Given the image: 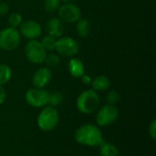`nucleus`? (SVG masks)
<instances>
[{"instance_id": "f257e3e1", "label": "nucleus", "mask_w": 156, "mask_h": 156, "mask_svg": "<svg viewBox=\"0 0 156 156\" xmlns=\"http://www.w3.org/2000/svg\"><path fill=\"white\" fill-rule=\"evenodd\" d=\"M75 140L78 144L90 147H99L103 143L101 131L93 124H84L75 133Z\"/></svg>"}, {"instance_id": "f03ea898", "label": "nucleus", "mask_w": 156, "mask_h": 156, "mask_svg": "<svg viewBox=\"0 0 156 156\" xmlns=\"http://www.w3.org/2000/svg\"><path fill=\"white\" fill-rule=\"evenodd\" d=\"M76 106L83 114H90L96 112L100 106V96L93 90H83L77 98Z\"/></svg>"}, {"instance_id": "7ed1b4c3", "label": "nucleus", "mask_w": 156, "mask_h": 156, "mask_svg": "<svg viewBox=\"0 0 156 156\" xmlns=\"http://www.w3.org/2000/svg\"><path fill=\"white\" fill-rule=\"evenodd\" d=\"M59 122V113L55 107L45 106L39 112L37 124L38 128L44 132H49L54 130Z\"/></svg>"}, {"instance_id": "20e7f679", "label": "nucleus", "mask_w": 156, "mask_h": 156, "mask_svg": "<svg viewBox=\"0 0 156 156\" xmlns=\"http://www.w3.org/2000/svg\"><path fill=\"white\" fill-rule=\"evenodd\" d=\"M21 35L17 28L5 27L0 30V49L4 51H13L21 43Z\"/></svg>"}, {"instance_id": "39448f33", "label": "nucleus", "mask_w": 156, "mask_h": 156, "mask_svg": "<svg viewBox=\"0 0 156 156\" xmlns=\"http://www.w3.org/2000/svg\"><path fill=\"white\" fill-rule=\"evenodd\" d=\"M80 46L78 41L71 37H60L57 38L55 50L57 53L65 58H73L79 53Z\"/></svg>"}, {"instance_id": "423d86ee", "label": "nucleus", "mask_w": 156, "mask_h": 156, "mask_svg": "<svg viewBox=\"0 0 156 156\" xmlns=\"http://www.w3.org/2000/svg\"><path fill=\"white\" fill-rule=\"evenodd\" d=\"M25 56L27 59L33 64H42L44 63L45 58L47 56V51L42 47L40 41L34 39L29 40L25 46Z\"/></svg>"}, {"instance_id": "0eeeda50", "label": "nucleus", "mask_w": 156, "mask_h": 156, "mask_svg": "<svg viewBox=\"0 0 156 156\" xmlns=\"http://www.w3.org/2000/svg\"><path fill=\"white\" fill-rule=\"evenodd\" d=\"M119 116V110L115 105L106 104L101 107L95 117L96 123L99 126H109L115 122V121L118 119Z\"/></svg>"}, {"instance_id": "6e6552de", "label": "nucleus", "mask_w": 156, "mask_h": 156, "mask_svg": "<svg viewBox=\"0 0 156 156\" xmlns=\"http://www.w3.org/2000/svg\"><path fill=\"white\" fill-rule=\"evenodd\" d=\"M58 17L67 24L76 23L80 18H81L80 8L73 3H64L60 5L58 9Z\"/></svg>"}, {"instance_id": "1a4fd4ad", "label": "nucleus", "mask_w": 156, "mask_h": 156, "mask_svg": "<svg viewBox=\"0 0 156 156\" xmlns=\"http://www.w3.org/2000/svg\"><path fill=\"white\" fill-rule=\"evenodd\" d=\"M48 91L44 89L32 88L29 89L25 94L27 103L35 108H42L48 105Z\"/></svg>"}, {"instance_id": "9d476101", "label": "nucleus", "mask_w": 156, "mask_h": 156, "mask_svg": "<svg viewBox=\"0 0 156 156\" xmlns=\"http://www.w3.org/2000/svg\"><path fill=\"white\" fill-rule=\"evenodd\" d=\"M18 28L21 37H24L25 38L29 40L37 39L42 34V27L39 23L32 19H27L25 21L23 20Z\"/></svg>"}, {"instance_id": "9b49d317", "label": "nucleus", "mask_w": 156, "mask_h": 156, "mask_svg": "<svg viewBox=\"0 0 156 156\" xmlns=\"http://www.w3.org/2000/svg\"><path fill=\"white\" fill-rule=\"evenodd\" d=\"M52 80L51 69L48 67H40L32 76V84L34 88L44 89Z\"/></svg>"}, {"instance_id": "f8f14e48", "label": "nucleus", "mask_w": 156, "mask_h": 156, "mask_svg": "<svg viewBox=\"0 0 156 156\" xmlns=\"http://www.w3.org/2000/svg\"><path fill=\"white\" fill-rule=\"evenodd\" d=\"M64 23L57 16L49 18L46 23V31L48 35H50L56 38H58L64 34Z\"/></svg>"}, {"instance_id": "ddd939ff", "label": "nucleus", "mask_w": 156, "mask_h": 156, "mask_svg": "<svg viewBox=\"0 0 156 156\" xmlns=\"http://www.w3.org/2000/svg\"><path fill=\"white\" fill-rule=\"evenodd\" d=\"M68 69L69 74L74 78H80L85 72L83 62L78 58H71L68 63Z\"/></svg>"}, {"instance_id": "4468645a", "label": "nucleus", "mask_w": 156, "mask_h": 156, "mask_svg": "<svg viewBox=\"0 0 156 156\" xmlns=\"http://www.w3.org/2000/svg\"><path fill=\"white\" fill-rule=\"evenodd\" d=\"M92 90L95 91H105L111 86L110 79L105 75H99L91 80Z\"/></svg>"}, {"instance_id": "2eb2a0df", "label": "nucleus", "mask_w": 156, "mask_h": 156, "mask_svg": "<svg viewBox=\"0 0 156 156\" xmlns=\"http://www.w3.org/2000/svg\"><path fill=\"white\" fill-rule=\"evenodd\" d=\"M76 31L80 37H87L91 32L90 21L86 18H80L76 22Z\"/></svg>"}, {"instance_id": "dca6fc26", "label": "nucleus", "mask_w": 156, "mask_h": 156, "mask_svg": "<svg viewBox=\"0 0 156 156\" xmlns=\"http://www.w3.org/2000/svg\"><path fill=\"white\" fill-rule=\"evenodd\" d=\"M99 147L101 156H118L120 154V150L116 145L105 141H103V143Z\"/></svg>"}, {"instance_id": "f3484780", "label": "nucleus", "mask_w": 156, "mask_h": 156, "mask_svg": "<svg viewBox=\"0 0 156 156\" xmlns=\"http://www.w3.org/2000/svg\"><path fill=\"white\" fill-rule=\"evenodd\" d=\"M12 78V69L5 63L0 64V85L6 84Z\"/></svg>"}, {"instance_id": "a211bd4d", "label": "nucleus", "mask_w": 156, "mask_h": 156, "mask_svg": "<svg viewBox=\"0 0 156 156\" xmlns=\"http://www.w3.org/2000/svg\"><path fill=\"white\" fill-rule=\"evenodd\" d=\"M60 62H61L60 56L58 53H53V52H50L49 54H47V56L45 58V60H44V63L46 64V67H48L49 69L58 68L59 66Z\"/></svg>"}, {"instance_id": "6ab92c4d", "label": "nucleus", "mask_w": 156, "mask_h": 156, "mask_svg": "<svg viewBox=\"0 0 156 156\" xmlns=\"http://www.w3.org/2000/svg\"><path fill=\"white\" fill-rule=\"evenodd\" d=\"M56 42H57V38L50 36V35L44 36L42 37L41 41H40L42 47L45 48L46 51H53V50H55Z\"/></svg>"}, {"instance_id": "aec40b11", "label": "nucleus", "mask_w": 156, "mask_h": 156, "mask_svg": "<svg viewBox=\"0 0 156 156\" xmlns=\"http://www.w3.org/2000/svg\"><path fill=\"white\" fill-rule=\"evenodd\" d=\"M23 22V17L21 16V14L17 13V12H13L11 13L8 17H7V23H8V27H13V28H17L19 27V26L21 25V23Z\"/></svg>"}, {"instance_id": "412c9836", "label": "nucleus", "mask_w": 156, "mask_h": 156, "mask_svg": "<svg viewBox=\"0 0 156 156\" xmlns=\"http://www.w3.org/2000/svg\"><path fill=\"white\" fill-rule=\"evenodd\" d=\"M63 101V95L59 91H53L51 93H48V104L52 107L58 106Z\"/></svg>"}, {"instance_id": "4be33fe9", "label": "nucleus", "mask_w": 156, "mask_h": 156, "mask_svg": "<svg viewBox=\"0 0 156 156\" xmlns=\"http://www.w3.org/2000/svg\"><path fill=\"white\" fill-rule=\"evenodd\" d=\"M61 5L60 0H45L44 1V10L48 13H55L58 11Z\"/></svg>"}, {"instance_id": "5701e85b", "label": "nucleus", "mask_w": 156, "mask_h": 156, "mask_svg": "<svg viewBox=\"0 0 156 156\" xmlns=\"http://www.w3.org/2000/svg\"><path fill=\"white\" fill-rule=\"evenodd\" d=\"M106 101H107L108 104L116 105L120 101V93L115 90H110L106 95Z\"/></svg>"}, {"instance_id": "b1692460", "label": "nucleus", "mask_w": 156, "mask_h": 156, "mask_svg": "<svg viewBox=\"0 0 156 156\" xmlns=\"http://www.w3.org/2000/svg\"><path fill=\"white\" fill-rule=\"evenodd\" d=\"M149 134L153 140L156 139V120L154 119L149 125Z\"/></svg>"}, {"instance_id": "393cba45", "label": "nucleus", "mask_w": 156, "mask_h": 156, "mask_svg": "<svg viewBox=\"0 0 156 156\" xmlns=\"http://www.w3.org/2000/svg\"><path fill=\"white\" fill-rule=\"evenodd\" d=\"M9 13V5L5 2H0V16H5Z\"/></svg>"}, {"instance_id": "a878e982", "label": "nucleus", "mask_w": 156, "mask_h": 156, "mask_svg": "<svg viewBox=\"0 0 156 156\" xmlns=\"http://www.w3.org/2000/svg\"><path fill=\"white\" fill-rule=\"evenodd\" d=\"M6 100V92L3 85H0V105L3 104Z\"/></svg>"}, {"instance_id": "bb28decb", "label": "nucleus", "mask_w": 156, "mask_h": 156, "mask_svg": "<svg viewBox=\"0 0 156 156\" xmlns=\"http://www.w3.org/2000/svg\"><path fill=\"white\" fill-rule=\"evenodd\" d=\"M80 79H81V82H82L83 84H85V85H90L91 80H92V79L90 78V76H89V75H87V74H83V75L80 77Z\"/></svg>"}, {"instance_id": "cd10ccee", "label": "nucleus", "mask_w": 156, "mask_h": 156, "mask_svg": "<svg viewBox=\"0 0 156 156\" xmlns=\"http://www.w3.org/2000/svg\"><path fill=\"white\" fill-rule=\"evenodd\" d=\"M61 2H63V3H70V2H72L73 0H60Z\"/></svg>"}]
</instances>
